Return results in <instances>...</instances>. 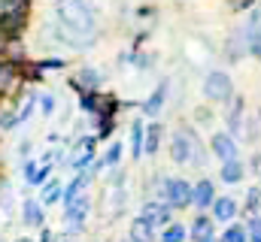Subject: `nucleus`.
<instances>
[{
    "instance_id": "obj_1",
    "label": "nucleus",
    "mask_w": 261,
    "mask_h": 242,
    "mask_svg": "<svg viewBox=\"0 0 261 242\" xmlns=\"http://www.w3.org/2000/svg\"><path fill=\"white\" fill-rule=\"evenodd\" d=\"M58 21H61V34L73 46H88L94 37V18L85 9V3L79 0H61L58 3Z\"/></svg>"
},
{
    "instance_id": "obj_2",
    "label": "nucleus",
    "mask_w": 261,
    "mask_h": 242,
    "mask_svg": "<svg viewBox=\"0 0 261 242\" xmlns=\"http://www.w3.org/2000/svg\"><path fill=\"white\" fill-rule=\"evenodd\" d=\"M164 203H167L170 209L189 206V203H192V188H189V182H182V179H167L164 182Z\"/></svg>"
},
{
    "instance_id": "obj_3",
    "label": "nucleus",
    "mask_w": 261,
    "mask_h": 242,
    "mask_svg": "<svg viewBox=\"0 0 261 242\" xmlns=\"http://www.w3.org/2000/svg\"><path fill=\"white\" fill-rule=\"evenodd\" d=\"M203 94L210 100H228L231 97V79L225 73H210L203 82Z\"/></svg>"
},
{
    "instance_id": "obj_4",
    "label": "nucleus",
    "mask_w": 261,
    "mask_h": 242,
    "mask_svg": "<svg viewBox=\"0 0 261 242\" xmlns=\"http://www.w3.org/2000/svg\"><path fill=\"white\" fill-rule=\"evenodd\" d=\"M94 161V139H79L76 145H73V152H70V167L73 170H82V167H88Z\"/></svg>"
},
{
    "instance_id": "obj_5",
    "label": "nucleus",
    "mask_w": 261,
    "mask_h": 242,
    "mask_svg": "<svg viewBox=\"0 0 261 242\" xmlns=\"http://www.w3.org/2000/svg\"><path fill=\"white\" fill-rule=\"evenodd\" d=\"M213 155H219L222 161H231V158H237V142L228 136V133H213Z\"/></svg>"
},
{
    "instance_id": "obj_6",
    "label": "nucleus",
    "mask_w": 261,
    "mask_h": 242,
    "mask_svg": "<svg viewBox=\"0 0 261 242\" xmlns=\"http://www.w3.org/2000/svg\"><path fill=\"white\" fill-rule=\"evenodd\" d=\"M192 145H195V139H192L189 133H176V136H173V145H170V158H173L176 164H186V161L192 158Z\"/></svg>"
},
{
    "instance_id": "obj_7",
    "label": "nucleus",
    "mask_w": 261,
    "mask_h": 242,
    "mask_svg": "<svg viewBox=\"0 0 261 242\" xmlns=\"http://www.w3.org/2000/svg\"><path fill=\"white\" fill-rule=\"evenodd\" d=\"M140 218H143L149 227H155V224H167V221H170V206H161V203H149V206H143Z\"/></svg>"
},
{
    "instance_id": "obj_8",
    "label": "nucleus",
    "mask_w": 261,
    "mask_h": 242,
    "mask_svg": "<svg viewBox=\"0 0 261 242\" xmlns=\"http://www.w3.org/2000/svg\"><path fill=\"white\" fill-rule=\"evenodd\" d=\"M213 215H216V221H231V218H237V203L231 197H219L213 203Z\"/></svg>"
},
{
    "instance_id": "obj_9",
    "label": "nucleus",
    "mask_w": 261,
    "mask_h": 242,
    "mask_svg": "<svg viewBox=\"0 0 261 242\" xmlns=\"http://www.w3.org/2000/svg\"><path fill=\"white\" fill-rule=\"evenodd\" d=\"M85 215H88V200L85 197H79V200H73V203H67V221L70 224H82L85 221Z\"/></svg>"
},
{
    "instance_id": "obj_10",
    "label": "nucleus",
    "mask_w": 261,
    "mask_h": 242,
    "mask_svg": "<svg viewBox=\"0 0 261 242\" xmlns=\"http://www.w3.org/2000/svg\"><path fill=\"white\" fill-rule=\"evenodd\" d=\"M213 194H216V191H213V182H197L195 188H192V203H197V206H210V203H213Z\"/></svg>"
},
{
    "instance_id": "obj_11",
    "label": "nucleus",
    "mask_w": 261,
    "mask_h": 242,
    "mask_svg": "<svg viewBox=\"0 0 261 242\" xmlns=\"http://www.w3.org/2000/svg\"><path fill=\"white\" fill-rule=\"evenodd\" d=\"M192 239L195 242H206L213 239V218H195V224H192Z\"/></svg>"
},
{
    "instance_id": "obj_12",
    "label": "nucleus",
    "mask_w": 261,
    "mask_h": 242,
    "mask_svg": "<svg viewBox=\"0 0 261 242\" xmlns=\"http://www.w3.org/2000/svg\"><path fill=\"white\" fill-rule=\"evenodd\" d=\"M21 215H24V224H31V227H43V206H40L37 200H28L24 209H21Z\"/></svg>"
},
{
    "instance_id": "obj_13",
    "label": "nucleus",
    "mask_w": 261,
    "mask_h": 242,
    "mask_svg": "<svg viewBox=\"0 0 261 242\" xmlns=\"http://www.w3.org/2000/svg\"><path fill=\"white\" fill-rule=\"evenodd\" d=\"M158 142H161V124H149V130L143 133V152L146 155H155L158 152Z\"/></svg>"
},
{
    "instance_id": "obj_14",
    "label": "nucleus",
    "mask_w": 261,
    "mask_h": 242,
    "mask_svg": "<svg viewBox=\"0 0 261 242\" xmlns=\"http://www.w3.org/2000/svg\"><path fill=\"white\" fill-rule=\"evenodd\" d=\"M88 182H91V176H88V173H82L79 179H73V182H70V185H67V194H64V200H67V203H73V200H79Z\"/></svg>"
},
{
    "instance_id": "obj_15",
    "label": "nucleus",
    "mask_w": 261,
    "mask_h": 242,
    "mask_svg": "<svg viewBox=\"0 0 261 242\" xmlns=\"http://www.w3.org/2000/svg\"><path fill=\"white\" fill-rule=\"evenodd\" d=\"M130 242H152V227H149L143 218H137V221L130 224Z\"/></svg>"
},
{
    "instance_id": "obj_16",
    "label": "nucleus",
    "mask_w": 261,
    "mask_h": 242,
    "mask_svg": "<svg viewBox=\"0 0 261 242\" xmlns=\"http://www.w3.org/2000/svg\"><path fill=\"white\" fill-rule=\"evenodd\" d=\"M222 179L231 182V185L243 179V167H240V161H234V158H231V161H225V167H222Z\"/></svg>"
},
{
    "instance_id": "obj_17",
    "label": "nucleus",
    "mask_w": 261,
    "mask_h": 242,
    "mask_svg": "<svg viewBox=\"0 0 261 242\" xmlns=\"http://www.w3.org/2000/svg\"><path fill=\"white\" fill-rule=\"evenodd\" d=\"M164 94H167V88H164V85H158V88H155V94H152V97H149V100L143 103V112L155 115V112L161 109V103H164Z\"/></svg>"
},
{
    "instance_id": "obj_18",
    "label": "nucleus",
    "mask_w": 261,
    "mask_h": 242,
    "mask_svg": "<svg viewBox=\"0 0 261 242\" xmlns=\"http://www.w3.org/2000/svg\"><path fill=\"white\" fill-rule=\"evenodd\" d=\"M46 176H49V167H46V164H43V167H37V164H28V167H24V179L31 182V185H40Z\"/></svg>"
},
{
    "instance_id": "obj_19",
    "label": "nucleus",
    "mask_w": 261,
    "mask_h": 242,
    "mask_svg": "<svg viewBox=\"0 0 261 242\" xmlns=\"http://www.w3.org/2000/svg\"><path fill=\"white\" fill-rule=\"evenodd\" d=\"M143 133H146V127H143L140 121H134V124H130V142H134V158H140V155H143Z\"/></svg>"
},
{
    "instance_id": "obj_20",
    "label": "nucleus",
    "mask_w": 261,
    "mask_h": 242,
    "mask_svg": "<svg viewBox=\"0 0 261 242\" xmlns=\"http://www.w3.org/2000/svg\"><path fill=\"white\" fill-rule=\"evenodd\" d=\"M58 200H61V185H58V182H49L46 191H43V206H52V203H58Z\"/></svg>"
},
{
    "instance_id": "obj_21",
    "label": "nucleus",
    "mask_w": 261,
    "mask_h": 242,
    "mask_svg": "<svg viewBox=\"0 0 261 242\" xmlns=\"http://www.w3.org/2000/svg\"><path fill=\"white\" fill-rule=\"evenodd\" d=\"M222 242H246V230L237 224V227H228L225 230V236H222Z\"/></svg>"
},
{
    "instance_id": "obj_22",
    "label": "nucleus",
    "mask_w": 261,
    "mask_h": 242,
    "mask_svg": "<svg viewBox=\"0 0 261 242\" xmlns=\"http://www.w3.org/2000/svg\"><path fill=\"white\" fill-rule=\"evenodd\" d=\"M182 239H186V230H182L179 224H173V227H167V230H164V239H161V242H182Z\"/></svg>"
},
{
    "instance_id": "obj_23",
    "label": "nucleus",
    "mask_w": 261,
    "mask_h": 242,
    "mask_svg": "<svg viewBox=\"0 0 261 242\" xmlns=\"http://www.w3.org/2000/svg\"><path fill=\"white\" fill-rule=\"evenodd\" d=\"M79 82H82V85H91V88H94V85L100 82V73H94V70H85V73L79 76Z\"/></svg>"
},
{
    "instance_id": "obj_24",
    "label": "nucleus",
    "mask_w": 261,
    "mask_h": 242,
    "mask_svg": "<svg viewBox=\"0 0 261 242\" xmlns=\"http://www.w3.org/2000/svg\"><path fill=\"white\" fill-rule=\"evenodd\" d=\"M119 158H122V142H116V145L107 152V161H103V164H119Z\"/></svg>"
},
{
    "instance_id": "obj_25",
    "label": "nucleus",
    "mask_w": 261,
    "mask_h": 242,
    "mask_svg": "<svg viewBox=\"0 0 261 242\" xmlns=\"http://www.w3.org/2000/svg\"><path fill=\"white\" fill-rule=\"evenodd\" d=\"M258 200H261V191H258V188H252V191H249V200H246V206L255 212V209H258Z\"/></svg>"
},
{
    "instance_id": "obj_26",
    "label": "nucleus",
    "mask_w": 261,
    "mask_h": 242,
    "mask_svg": "<svg viewBox=\"0 0 261 242\" xmlns=\"http://www.w3.org/2000/svg\"><path fill=\"white\" fill-rule=\"evenodd\" d=\"M246 242H261V221L258 218L252 221V239H246Z\"/></svg>"
},
{
    "instance_id": "obj_27",
    "label": "nucleus",
    "mask_w": 261,
    "mask_h": 242,
    "mask_svg": "<svg viewBox=\"0 0 261 242\" xmlns=\"http://www.w3.org/2000/svg\"><path fill=\"white\" fill-rule=\"evenodd\" d=\"M40 106H43V112L49 115V112H52V106H55V100H52L49 94H43V100H40Z\"/></svg>"
},
{
    "instance_id": "obj_28",
    "label": "nucleus",
    "mask_w": 261,
    "mask_h": 242,
    "mask_svg": "<svg viewBox=\"0 0 261 242\" xmlns=\"http://www.w3.org/2000/svg\"><path fill=\"white\" fill-rule=\"evenodd\" d=\"M40 242H52V233H49V230H43V236H40Z\"/></svg>"
},
{
    "instance_id": "obj_29",
    "label": "nucleus",
    "mask_w": 261,
    "mask_h": 242,
    "mask_svg": "<svg viewBox=\"0 0 261 242\" xmlns=\"http://www.w3.org/2000/svg\"><path fill=\"white\" fill-rule=\"evenodd\" d=\"M55 242H73V236H67V233H64V236H58Z\"/></svg>"
},
{
    "instance_id": "obj_30",
    "label": "nucleus",
    "mask_w": 261,
    "mask_h": 242,
    "mask_svg": "<svg viewBox=\"0 0 261 242\" xmlns=\"http://www.w3.org/2000/svg\"><path fill=\"white\" fill-rule=\"evenodd\" d=\"M15 242H34V239H28V236H21V239H15Z\"/></svg>"
},
{
    "instance_id": "obj_31",
    "label": "nucleus",
    "mask_w": 261,
    "mask_h": 242,
    "mask_svg": "<svg viewBox=\"0 0 261 242\" xmlns=\"http://www.w3.org/2000/svg\"><path fill=\"white\" fill-rule=\"evenodd\" d=\"M255 164H258V167H261V158H255Z\"/></svg>"
},
{
    "instance_id": "obj_32",
    "label": "nucleus",
    "mask_w": 261,
    "mask_h": 242,
    "mask_svg": "<svg viewBox=\"0 0 261 242\" xmlns=\"http://www.w3.org/2000/svg\"><path fill=\"white\" fill-rule=\"evenodd\" d=\"M128 242H130V239H128Z\"/></svg>"
}]
</instances>
